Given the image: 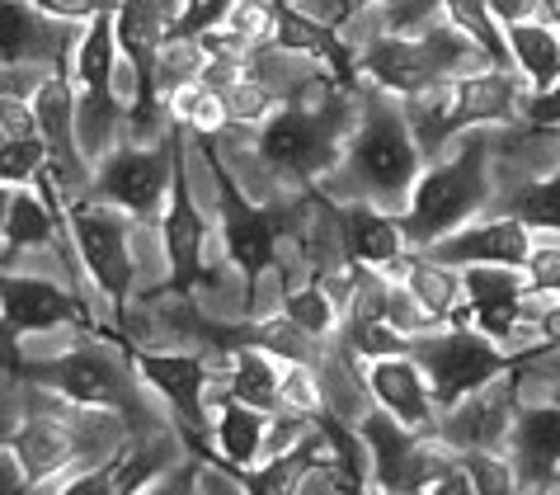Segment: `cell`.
Returning <instances> with one entry per match:
<instances>
[{"mask_svg":"<svg viewBox=\"0 0 560 495\" xmlns=\"http://www.w3.org/2000/svg\"><path fill=\"white\" fill-rule=\"evenodd\" d=\"M67 227H71V245L81 269L90 274V284L100 288V298L108 302L118 331H128V312H132V218L122 208L95 204V198H71L67 194Z\"/></svg>","mask_w":560,"mask_h":495,"instance_id":"13","label":"cell"},{"mask_svg":"<svg viewBox=\"0 0 560 495\" xmlns=\"http://www.w3.org/2000/svg\"><path fill=\"white\" fill-rule=\"evenodd\" d=\"M457 462L466 468V476H471L476 495H523L513 458H504L500 448H462Z\"/></svg>","mask_w":560,"mask_h":495,"instance_id":"35","label":"cell"},{"mask_svg":"<svg viewBox=\"0 0 560 495\" xmlns=\"http://www.w3.org/2000/svg\"><path fill=\"white\" fill-rule=\"evenodd\" d=\"M28 5H38L43 14L67 20V24H90V20H100V14H114L122 0H28Z\"/></svg>","mask_w":560,"mask_h":495,"instance_id":"42","label":"cell"},{"mask_svg":"<svg viewBox=\"0 0 560 495\" xmlns=\"http://www.w3.org/2000/svg\"><path fill=\"white\" fill-rule=\"evenodd\" d=\"M161 245H165V278L155 288H147L142 307L175 298V302H194L203 288L217 284V274L208 269V218L194 198V180H189V128H184L179 147H175V180H170V204L161 212Z\"/></svg>","mask_w":560,"mask_h":495,"instance_id":"11","label":"cell"},{"mask_svg":"<svg viewBox=\"0 0 560 495\" xmlns=\"http://www.w3.org/2000/svg\"><path fill=\"white\" fill-rule=\"evenodd\" d=\"M410 354L429 373L439 411H453L466 396L486 392L490 382L518 373V368H527V364H541V354H551V345L547 339H527V345H518V349H504L500 339H490L476 326H439V331L415 335Z\"/></svg>","mask_w":560,"mask_h":495,"instance_id":"8","label":"cell"},{"mask_svg":"<svg viewBox=\"0 0 560 495\" xmlns=\"http://www.w3.org/2000/svg\"><path fill=\"white\" fill-rule=\"evenodd\" d=\"M114 339L122 345V354L132 359L142 387H151L155 396L175 415V439L184 444V453H203L212 444V349H147L142 339H132L128 331L114 326Z\"/></svg>","mask_w":560,"mask_h":495,"instance_id":"9","label":"cell"},{"mask_svg":"<svg viewBox=\"0 0 560 495\" xmlns=\"http://www.w3.org/2000/svg\"><path fill=\"white\" fill-rule=\"evenodd\" d=\"M165 114H170V123H184L194 142L198 137H222L231 128V110H226L222 90L208 85V81H189V85L170 90Z\"/></svg>","mask_w":560,"mask_h":495,"instance_id":"30","label":"cell"},{"mask_svg":"<svg viewBox=\"0 0 560 495\" xmlns=\"http://www.w3.org/2000/svg\"><path fill=\"white\" fill-rule=\"evenodd\" d=\"M71 85H75V118H81V151L85 161H104L118 142V128L128 123V100H122V53H118V28L114 14L85 24L71 61Z\"/></svg>","mask_w":560,"mask_h":495,"instance_id":"10","label":"cell"},{"mask_svg":"<svg viewBox=\"0 0 560 495\" xmlns=\"http://www.w3.org/2000/svg\"><path fill=\"white\" fill-rule=\"evenodd\" d=\"M551 28L560 34V0H551Z\"/></svg>","mask_w":560,"mask_h":495,"instance_id":"48","label":"cell"},{"mask_svg":"<svg viewBox=\"0 0 560 495\" xmlns=\"http://www.w3.org/2000/svg\"><path fill=\"white\" fill-rule=\"evenodd\" d=\"M0 326H5V345L24 335H43V331H81V335H100L104 321H95L90 302L81 292L52 284V278L38 274H0Z\"/></svg>","mask_w":560,"mask_h":495,"instance_id":"14","label":"cell"},{"mask_svg":"<svg viewBox=\"0 0 560 495\" xmlns=\"http://www.w3.org/2000/svg\"><path fill=\"white\" fill-rule=\"evenodd\" d=\"M466 284V321L476 331H486L500 345H518V335H527V307H533V284L523 269H494L476 265L462 269Z\"/></svg>","mask_w":560,"mask_h":495,"instance_id":"18","label":"cell"},{"mask_svg":"<svg viewBox=\"0 0 560 495\" xmlns=\"http://www.w3.org/2000/svg\"><path fill=\"white\" fill-rule=\"evenodd\" d=\"M48 165H52V151L43 137H5L0 142V184L5 189H34Z\"/></svg>","mask_w":560,"mask_h":495,"instance_id":"34","label":"cell"},{"mask_svg":"<svg viewBox=\"0 0 560 495\" xmlns=\"http://www.w3.org/2000/svg\"><path fill=\"white\" fill-rule=\"evenodd\" d=\"M184 137V123H170L161 142H118L104 161H95L90 189L81 198L122 208L132 222H161L170 204V180H175V147Z\"/></svg>","mask_w":560,"mask_h":495,"instance_id":"12","label":"cell"},{"mask_svg":"<svg viewBox=\"0 0 560 495\" xmlns=\"http://www.w3.org/2000/svg\"><path fill=\"white\" fill-rule=\"evenodd\" d=\"M424 495H476V486H471V476H466L462 462H453V468H447Z\"/></svg>","mask_w":560,"mask_h":495,"instance_id":"44","label":"cell"},{"mask_svg":"<svg viewBox=\"0 0 560 495\" xmlns=\"http://www.w3.org/2000/svg\"><path fill=\"white\" fill-rule=\"evenodd\" d=\"M5 373L14 382H28L34 392H52L75 411H100V415H132V425H151V411L142 406V378L114 339V326L100 335H85L75 349H61L52 359H10Z\"/></svg>","mask_w":560,"mask_h":495,"instance_id":"2","label":"cell"},{"mask_svg":"<svg viewBox=\"0 0 560 495\" xmlns=\"http://www.w3.org/2000/svg\"><path fill=\"white\" fill-rule=\"evenodd\" d=\"M368 396L372 406H382L392 421H400L406 429H419V435H433L439 425V401H433V382L419 368L415 354H392V359H372L363 368Z\"/></svg>","mask_w":560,"mask_h":495,"instance_id":"22","label":"cell"},{"mask_svg":"<svg viewBox=\"0 0 560 495\" xmlns=\"http://www.w3.org/2000/svg\"><path fill=\"white\" fill-rule=\"evenodd\" d=\"M527 335L547 339L551 349H560V298H537L533 292V307H527Z\"/></svg>","mask_w":560,"mask_h":495,"instance_id":"43","label":"cell"},{"mask_svg":"<svg viewBox=\"0 0 560 495\" xmlns=\"http://www.w3.org/2000/svg\"><path fill=\"white\" fill-rule=\"evenodd\" d=\"M513 71L527 81V90H551L560 81V34L551 20H518L504 28Z\"/></svg>","mask_w":560,"mask_h":495,"instance_id":"28","label":"cell"},{"mask_svg":"<svg viewBox=\"0 0 560 495\" xmlns=\"http://www.w3.org/2000/svg\"><path fill=\"white\" fill-rule=\"evenodd\" d=\"M203 468H222L245 495H298L311 472H335V458H330V444H325V435L311 425L292 448H283V453H269L264 462H255V468L222 462V458L203 462Z\"/></svg>","mask_w":560,"mask_h":495,"instance_id":"23","label":"cell"},{"mask_svg":"<svg viewBox=\"0 0 560 495\" xmlns=\"http://www.w3.org/2000/svg\"><path fill=\"white\" fill-rule=\"evenodd\" d=\"M353 495H377V486H368V491H353Z\"/></svg>","mask_w":560,"mask_h":495,"instance_id":"49","label":"cell"},{"mask_svg":"<svg viewBox=\"0 0 560 495\" xmlns=\"http://www.w3.org/2000/svg\"><path fill=\"white\" fill-rule=\"evenodd\" d=\"M222 364H226L222 373L226 396L269 415H283V359H273L269 349H236V354H222Z\"/></svg>","mask_w":560,"mask_h":495,"instance_id":"27","label":"cell"},{"mask_svg":"<svg viewBox=\"0 0 560 495\" xmlns=\"http://www.w3.org/2000/svg\"><path fill=\"white\" fill-rule=\"evenodd\" d=\"M443 20L457 24L466 38H476L486 48L490 67H504L513 71V57H509V38H504V24L490 14L486 0H443Z\"/></svg>","mask_w":560,"mask_h":495,"instance_id":"32","label":"cell"},{"mask_svg":"<svg viewBox=\"0 0 560 495\" xmlns=\"http://www.w3.org/2000/svg\"><path fill=\"white\" fill-rule=\"evenodd\" d=\"M85 24L43 14L28 0H0V61L5 67H71Z\"/></svg>","mask_w":560,"mask_h":495,"instance_id":"17","label":"cell"},{"mask_svg":"<svg viewBox=\"0 0 560 495\" xmlns=\"http://www.w3.org/2000/svg\"><path fill=\"white\" fill-rule=\"evenodd\" d=\"M518 123H523V133H551V128H560V81L551 90H533V95L523 100Z\"/></svg>","mask_w":560,"mask_h":495,"instance_id":"40","label":"cell"},{"mask_svg":"<svg viewBox=\"0 0 560 495\" xmlns=\"http://www.w3.org/2000/svg\"><path fill=\"white\" fill-rule=\"evenodd\" d=\"M486 5H490L494 20L509 28V24H518V20H533V10L541 5V0H486Z\"/></svg>","mask_w":560,"mask_h":495,"instance_id":"45","label":"cell"},{"mask_svg":"<svg viewBox=\"0 0 560 495\" xmlns=\"http://www.w3.org/2000/svg\"><path fill=\"white\" fill-rule=\"evenodd\" d=\"M198 486H203V462L184 453L175 468H165L142 495H198Z\"/></svg>","mask_w":560,"mask_h":495,"instance_id":"39","label":"cell"},{"mask_svg":"<svg viewBox=\"0 0 560 495\" xmlns=\"http://www.w3.org/2000/svg\"><path fill=\"white\" fill-rule=\"evenodd\" d=\"M306 194L316 198L320 212L330 218L345 265L386 269V265H396V260L410 251L406 227H400V212L382 208V204H368V198H330L320 184L316 189H306Z\"/></svg>","mask_w":560,"mask_h":495,"instance_id":"15","label":"cell"},{"mask_svg":"<svg viewBox=\"0 0 560 495\" xmlns=\"http://www.w3.org/2000/svg\"><path fill=\"white\" fill-rule=\"evenodd\" d=\"M335 175H349L358 198L382 208H406L419 175H424V147L415 137L406 100L386 95L377 85H363L358 95V128L345 147Z\"/></svg>","mask_w":560,"mask_h":495,"instance_id":"3","label":"cell"},{"mask_svg":"<svg viewBox=\"0 0 560 495\" xmlns=\"http://www.w3.org/2000/svg\"><path fill=\"white\" fill-rule=\"evenodd\" d=\"M490 67L486 48L476 38H466L457 24H429L419 34H377L358 53V71L368 85L386 90L396 100H419L429 90L457 81L466 71Z\"/></svg>","mask_w":560,"mask_h":495,"instance_id":"5","label":"cell"},{"mask_svg":"<svg viewBox=\"0 0 560 495\" xmlns=\"http://www.w3.org/2000/svg\"><path fill=\"white\" fill-rule=\"evenodd\" d=\"M339 349L353 354V359H392V354H410L415 335H406L400 326H392L386 316L372 312H345V326H339Z\"/></svg>","mask_w":560,"mask_h":495,"instance_id":"31","label":"cell"},{"mask_svg":"<svg viewBox=\"0 0 560 495\" xmlns=\"http://www.w3.org/2000/svg\"><path fill=\"white\" fill-rule=\"evenodd\" d=\"M537 241H533V227L518 222L513 212H500V218H476L466 222L453 237L433 241L429 255L443 260L453 269H476V265H494V269H527Z\"/></svg>","mask_w":560,"mask_h":495,"instance_id":"19","label":"cell"},{"mask_svg":"<svg viewBox=\"0 0 560 495\" xmlns=\"http://www.w3.org/2000/svg\"><path fill=\"white\" fill-rule=\"evenodd\" d=\"M283 316L311 339H335L345 326V298L325 278H311L306 288H283Z\"/></svg>","mask_w":560,"mask_h":495,"instance_id":"29","label":"cell"},{"mask_svg":"<svg viewBox=\"0 0 560 495\" xmlns=\"http://www.w3.org/2000/svg\"><path fill=\"white\" fill-rule=\"evenodd\" d=\"M523 274L537 298H560V245H537Z\"/></svg>","mask_w":560,"mask_h":495,"instance_id":"41","label":"cell"},{"mask_svg":"<svg viewBox=\"0 0 560 495\" xmlns=\"http://www.w3.org/2000/svg\"><path fill=\"white\" fill-rule=\"evenodd\" d=\"M509 458L523 495H560V401H537V406L518 401Z\"/></svg>","mask_w":560,"mask_h":495,"instance_id":"21","label":"cell"},{"mask_svg":"<svg viewBox=\"0 0 560 495\" xmlns=\"http://www.w3.org/2000/svg\"><path fill=\"white\" fill-rule=\"evenodd\" d=\"M269 429L273 415L259 406H245L236 396H222L212 411V444L203 453H194L198 462H241V468H255V462L269 458Z\"/></svg>","mask_w":560,"mask_h":495,"instance_id":"26","label":"cell"},{"mask_svg":"<svg viewBox=\"0 0 560 495\" xmlns=\"http://www.w3.org/2000/svg\"><path fill=\"white\" fill-rule=\"evenodd\" d=\"M222 28L231 38H241L245 48H269L273 43V0H236Z\"/></svg>","mask_w":560,"mask_h":495,"instance_id":"36","label":"cell"},{"mask_svg":"<svg viewBox=\"0 0 560 495\" xmlns=\"http://www.w3.org/2000/svg\"><path fill=\"white\" fill-rule=\"evenodd\" d=\"M198 147H203V161L212 170L226 260L241 269V316H259V284L269 269H278V241H283V231L298 227V212L283 208L278 198L273 204H255V198L236 184L231 165L222 161L217 137H198Z\"/></svg>","mask_w":560,"mask_h":495,"instance_id":"6","label":"cell"},{"mask_svg":"<svg viewBox=\"0 0 560 495\" xmlns=\"http://www.w3.org/2000/svg\"><path fill=\"white\" fill-rule=\"evenodd\" d=\"M386 278H396L400 288L415 298V307L429 316V326H471L466 321V284H462V269L433 260L429 251H406L396 265L382 269Z\"/></svg>","mask_w":560,"mask_h":495,"instance_id":"25","label":"cell"},{"mask_svg":"<svg viewBox=\"0 0 560 495\" xmlns=\"http://www.w3.org/2000/svg\"><path fill=\"white\" fill-rule=\"evenodd\" d=\"M273 48H283L288 57L316 61L335 76L349 95H363V71H358V53L345 43V28L320 20L316 10H302L298 0H273Z\"/></svg>","mask_w":560,"mask_h":495,"instance_id":"16","label":"cell"},{"mask_svg":"<svg viewBox=\"0 0 560 495\" xmlns=\"http://www.w3.org/2000/svg\"><path fill=\"white\" fill-rule=\"evenodd\" d=\"M0 448L14 453V462L24 468L28 491H38V486H48L52 476H61L75 458H81V435H75L71 421H61L57 411H34V415H24V421L10 429Z\"/></svg>","mask_w":560,"mask_h":495,"instance_id":"24","label":"cell"},{"mask_svg":"<svg viewBox=\"0 0 560 495\" xmlns=\"http://www.w3.org/2000/svg\"><path fill=\"white\" fill-rule=\"evenodd\" d=\"M518 387H523V368L500 382H490L486 392L466 396L462 406L439 415L433 439L447 444L453 453H462V448H504L509 429H513V411H518Z\"/></svg>","mask_w":560,"mask_h":495,"instance_id":"20","label":"cell"},{"mask_svg":"<svg viewBox=\"0 0 560 495\" xmlns=\"http://www.w3.org/2000/svg\"><path fill=\"white\" fill-rule=\"evenodd\" d=\"M353 114H358V95H349L330 71L316 67L298 95L283 100L259 123L255 151L278 180L298 184L306 194L325 175H335L339 161H345V147L353 137Z\"/></svg>","mask_w":560,"mask_h":495,"instance_id":"1","label":"cell"},{"mask_svg":"<svg viewBox=\"0 0 560 495\" xmlns=\"http://www.w3.org/2000/svg\"><path fill=\"white\" fill-rule=\"evenodd\" d=\"M231 5H236V0H179L175 24H170V43L203 38V34H212V28H222Z\"/></svg>","mask_w":560,"mask_h":495,"instance_id":"37","label":"cell"},{"mask_svg":"<svg viewBox=\"0 0 560 495\" xmlns=\"http://www.w3.org/2000/svg\"><path fill=\"white\" fill-rule=\"evenodd\" d=\"M330 14H320V20H330V24H339V28H345L349 20H353V14H363L368 5H392V0H330Z\"/></svg>","mask_w":560,"mask_h":495,"instance_id":"46","label":"cell"},{"mask_svg":"<svg viewBox=\"0 0 560 495\" xmlns=\"http://www.w3.org/2000/svg\"><path fill=\"white\" fill-rule=\"evenodd\" d=\"M556 378H560V364H556Z\"/></svg>","mask_w":560,"mask_h":495,"instance_id":"50","label":"cell"},{"mask_svg":"<svg viewBox=\"0 0 560 495\" xmlns=\"http://www.w3.org/2000/svg\"><path fill=\"white\" fill-rule=\"evenodd\" d=\"M527 95H533V90H527L518 71L480 67V71H466L439 90H429V95H419V100H406V114L415 123L419 147H424V161H433V157H443L447 142H457L466 133L513 123L523 114Z\"/></svg>","mask_w":560,"mask_h":495,"instance_id":"7","label":"cell"},{"mask_svg":"<svg viewBox=\"0 0 560 495\" xmlns=\"http://www.w3.org/2000/svg\"><path fill=\"white\" fill-rule=\"evenodd\" d=\"M320 406H325V387H320L316 364H283V411L311 421Z\"/></svg>","mask_w":560,"mask_h":495,"instance_id":"38","label":"cell"},{"mask_svg":"<svg viewBox=\"0 0 560 495\" xmlns=\"http://www.w3.org/2000/svg\"><path fill=\"white\" fill-rule=\"evenodd\" d=\"M504 212H513V218L527 222L533 231H556L560 237V165L547 180H527L523 189H513Z\"/></svg>","mask_w":560,"mask_h":495,"instance_id":"33","label":"cell"},{"mask_svg":"<svg viewBox=\"0 0 560 495\" xmlns=\"http://www.w3.org/2000/svg\"><path fill=\"white\" fill-rule=\"evenodd\" d=\"M490 151H494L490 128H476L457 137V147L443 161L424 165L410 204L400 208L410 251H429L433 241L453 237V231L480 218V208L490 204Z\"/></svg>","mask_w":560,"mask_h":495,"instance_id":"4","label":"cell"},{"mask_svg":"<svg viewBox=\"0 0 560 495\" xmlns=\"http://www.w3.org/2000/svg\"><path fill=\"white\" fill-rule=\"evenodd\" d=\"M203 491H208V495H245L222 468H203Z\"/></svg>","mask_w":560,"mask_h":495,"instance_id":"47","label":"cell"}]
</instances>
